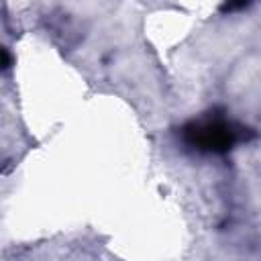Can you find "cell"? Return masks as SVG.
Masks as SVG:
<instances>
[{
  "label": "cell",
  "mask_w": 261,
  "mask_h": 261,
  "mask_svg": "<svg viewBox=\"0 0 261 261\" xmlns=\"http://www.w3.org/2000/svg\"><path fill=\"white\" fill-rule=\"evenodd\" d=\"M247 2H249V0H228L224 8H228V10H234V8H241V6H245Z\"/></svg>",
  "instance_id": "cell-2"
},
{
  "label": "cell",
  "mask_w": 261,
  "mask_h": 261,
  "mask_svg": "<svg viewBox=\"0 0 261 261\" xmlns=\"http://www.w3.org/2000/svg\"><path fill=\"white\" fill-rule=\"evenodd\" d=\"M245 126L226 120L224 116H204L188 122L181 128V139L188 147L200 153H226L239 141L247 139Z\"/></svg>",
  "instance_id": "cell-1"
}]
</instances>
